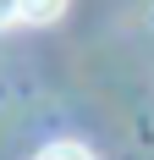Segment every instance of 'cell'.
Segmentation results:
<instances>
[{
    "instance_id": "1",
    "label": "cell",
    "mask_w": 154,
    "mask_h": 160,
    "mask_svg": "<svg viewBox=\"0 0 154 160\" xmlns=\"http://www.w3.org/2000/svg\"><path fill=\"white\" fill-rule=\"evenodd\" d=\"M61 11H66V0H22L17 22H33V28H44V22H55Z\"/></svg>"
},
{
    "instance_id": "2",
    "label": "cell",
    "mask_w": 154,
    "mask_h": 160,
    "mask_svg": "<svg viewBox=\"0 0 154 160\" xmlns=\"http://www.w3.org/2000/svg\"><path fill=\"white\" fill-rule=\"evenodd\" d=\"M33 160H94V149L77 144V138H55V144H44Z\"/></svg>"
},
{
    "instance_id": "3",
    "label": "cell",
    "mask_w": 154,
    "mask_h": 160,
    "mask_svg": "<svg viewBox=\"0 0 154 160\" xmlns=\"http://www.w3.org/2000/svg\"><path fill=\"white\" fill-rule=\"evenodd\" d=\"M17 11H22V0H0V28H6V22H17Z\"/></svg>"
}]
</instances>
